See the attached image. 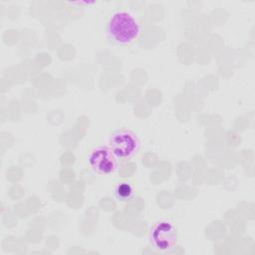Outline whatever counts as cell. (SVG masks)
<instances>
[{
  "label": "cell",
  "mask_w": 255,
  "mask_h": 255,
  "mask_svg": "<svg viewBox=\"0 0 255 255\" xmlns=\"http://www.w3.org/2000/svg\"><path fill=\"white\" fill-rule=\"evenodd\" d=\"M109 39L118 46H127L138 38L141 27L137 19L126 10H116L108 20L106 27Z\"/></svg>",
  "instance_id": "cell-1"
},
{
  "label": "cell",
  "mask_w": 255,
  "mask_h": 255,
  "mask_svg": "<svg viewBox=\"0 0 255 255\" xmlns=\"http://www.w3.org/2000/svg\"><path fill=\"white\" fill-rule=\"evenodd\" d=\"M111 150L119 158L131 157L139 147V141L135 133L129 129H119L110 137Z\"/></svg>",
  "instance_id": "cell-2"
},
{
  "label": "cell",
  "mask_w": 255,
  "mask_h": 255,
  "mask_svg": "<svg viewBox=\"0 0 255 255\" xmlns=\"http://www.w3.org/2000/svg\"><path fill=\"white\" fill-rule=\"evenodd\" d=\"M150 241L155 249L162 252L169 251L176 245V228L169 221H159L150 230Z\"/></svg>",
  "instance_id": "cell-3"
},
{
  "label": "cell",
  "mask_w": 255,
  "mask_h": 255,
  "mask_svg": "<svg viewBox=\"0 0 255 255\" xmlns=\"http://www.w3.org/2000/svg\"><path fill=\"white\" fill-rule=\"evenodd\" d=\"M117 159L110 147L98 146L90 152L88 163L95 172L107 175L111 174L116 169Z\"/></svg>",
  "instance_id": "cell-4"
},
{
  "label": "cell",
  "mask_w": 255,
  "mask_h": 255,
  "mask_svg": "<svg viewBox=\"0 0 255 255\" xmlns=\"http://www.w3.org/2000/svg\"><path fill=\"white\" fill-rule=\"evenodd\" d=\"M115 196L121 202H128L134 196V190L129 182H120L115 188Z\"/></svg>",
  "instance_id": "cell-5"
}]
</instances>
